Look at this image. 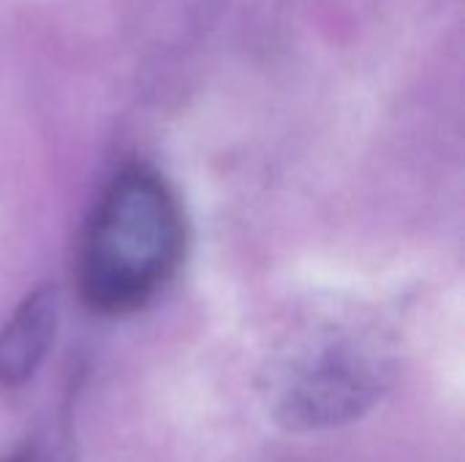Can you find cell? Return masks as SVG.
Instances as JSON below:
<instances>
[{"label": "cell", "mask_w": 465, "mask_h": 462, "mask_svg": "<svg viewBox=\"0 0 465 462\" xmlns=\"http://www.w3.org/2000/svg\"><path fill=\"white\" fill-rule=\"evenodd\" d=\"M185 218L169 182L150 166L123 169L95 204L79 251L84 302L109 316L144 308L177 272Z\"/></svg>", "instance_id": "6da1fadb"}, {"label": "cell", "mask_w": 465, "mask_h": 462, "mask_svg": "<svg viewBox=\"0 0 465 462\" xmlns=\"http://www.w3.org/2000/svg\"><path fill=\"white\" fill-rule=\"evenodd\" d=\"M60 319L57 291L52 286H38L30 291L0 329V384H25L38 365L46 359Z\"/></svg>", "instance_id": "3957f363"}, {"label": "cell", "mask_w": 465, "mask_h": 462, "mask_svg": "<svg viewBox=\"0 0 465 462\" xmlns=\"http://www.w3.org/2000/svg\"><path fill=\"white\" fill-rule=\"evenodd\" d=\"M392 376L381 340L330 327L292 349L270 384L275 417L294 430L349 422L371 408Z\"/></svg>", "instance_id": "7a4b0ae2"}]
</instances>
